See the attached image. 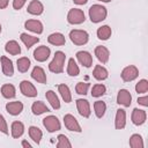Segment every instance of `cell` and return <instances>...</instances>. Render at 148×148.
Segmentation results:
<instances>
[{"instance_id":"74e56055","label":"cell","mask_w":148,"mask_h":148,"mask_svg":"<svg viewBox=\"0 0 148 148\" xmlns=\"http://www.w3.org/2000/svg\"><path fill=\"white\" fill-rule=\"evenodd\" d=\"M88 88H89V83H87V82H79L76 84V87H75V90L80 95H86L88 92Z\"/></svg>"},{"instance_id":"cb8c5ba5","label":"cell","mask_w":148,"mask_h":148,"mask_svg":"<svg viewBox=\"0 0 148 148\" xmlns=\"http://www.w3.org/2000/svg\"><path fill=\"white\" fill-rule=\"evenodd\" d=\"M21 40L24 43V45L27 46V49H29V47H31L35 43H38L39 42V38L38 37H34V36H30V35H28V34H21Z\"/></svg>"},{"instance_id":"4fadbf2b","label":"cell","mask_w":148,"mask_h":148,"mask_svg":"<svg viewBox=\"0 0 148 148\" xmlns=\"http://www.w3.org/2000/svg\"><path fill=\"white\" fill-rule=\"evenodd\" d=\"M6 110L8 113H10L12 116H17L22 112L23 110V104L21 102H10L6 104Z\"/></svg>"},{"instance_id":"7a4b0ae2","label":"cell","mask_w":148,"mask_h":148,"mask_svg":"<svg viewBox=\"0 0 148 148\" xmlns=\"http://www.w3.org/2000/svg\"><path fill=\"white\" fill-rule=\"evenodd\" d=\"M65 59H66V56H65L64 52H61V51L56 52L53 60L49 65V69L51 72H53V73H62Z\"/></svg>"},{"instance_id":"bcb514c9","label":"cell","mask_w":148,"mask_h":148,"mask_svg":"<svg viewBox=\"0 0 148 148\" xmlns=\"http://www.w3.org/2000/svg\"><path fill=\"white\" fill-rule=\"evenodd\" d=\"M98 1H103V2H109V1H111V0H98Z\"/></svg>"},{"instance_id":"e0dca14e","label":"cell","mask_w":148,"mask_h":148,"mask_svg":"<svg viewBox=\"0 0 148 148\" xmlns=\"http://www.w3.org/2000/svg\"><path fill=\"white\" fill-rule=\"evenodd\" d=\"M25 28L32 32H36V34H42L43 32V24L37 21V20H28L25 23H24Z\"/></svg>"},{"instance_id":"2e32d148","label":"cell","mask_w":148,"mask_h":148,"mask_svg":"<svg viewBox=\"0 0 148 148\" xmlns=\"http://www.w3.org/2000/svg\"><path fill=\"white\" fill-rule=\"evenodd\" d=\"M27 10H28V13H30V14H32V15H40V14L43 13V10H44V7H43V5H42L40 1H38V0H32V1L29 3Z\"/></svg>"},{"instance_id":"ee69618b","label":"cell","mask_w":148,"mask_h":148,"mask_svg":"<svg viewBox=\"0 0 148 148\" xmlns=\"http://www.w3.org/2000/svg\"><path fill=\"white\" fill-rule=\"evenodd\" d=\"M73 1H74V3H76V5H84V3H87L88 0H73Z\"/></svg>"},{"instance_id":"5b68a950","label":"cell","mask_w":148,"mask_h":148,"mask_svg":"<svg viewBox=\"0 0 148 148\" xmlns=\"http://www.w3.org/2000/svg\"><path fill=\"white\" fill-rule=\"evenodd\" d=\"M139 75V71L135 66L131 65V66H127L123 69L121 72V79L125 81V82H130V81H133L134 79H136Z\"/></svg>"},{"instance_id":"f546056e","label":"cell","mask_w":148,"mask_h":148,"mask_svg":"<svg viewBox=\"0 0 148 148\" xmlns=\"http://www.w3.org/2000/svg\"><path fill=\"white\" fill-rule=\"evenodd\" d=\"M1 94L5 98L15 97V87L13 84H3L1 87Z\"/></svg>"},{"instance_id":"277c9868","label":"cell","mask_w":148,"mask_h":148,"mask_svg":"<svg viewBox=\"0 0 148 148\" xmlns=\"http://www.w3.org/2000/svg\"><path fill=\"white\" fill-rule=\"evenodd\" d=\"M84 13L81 10V9H77V8H73L68 12V15H67V21L71 23V24H80L82 22H84Z\"/></svg>"},{"instance_id":"1f68e13d","label":"cell","mask_w":148,"mask_h":148,"mask_svg":"<svg viewBox=\"0 0 148 148\" xmlns=\"http://www.w3.org/2000/svg\"><path fill=\"white\" fill-rule=\"evenodd\" d=\"M30 67V60L27 57H22L17 59V69L21 73H25Z\"/></svg>"},{"instance_id":"8fae6325","label":"cell","mask_w":148,"mask_h":148,"mask_svg":"<svg viewBox=\"0 0 148 148\" xmlns=\"http://www.w3.org/2000/svg\"><path fill=\"white\" fill-rule=\"evenodd\" d=\"M76 106H77V111L82 117L88 118L90 116V106H89V102L87 99H77L76 101Z\"/></svg>"},{"instance_id":"ffe728a7","label":"cell","mask_w":148,"mask_h":148,"mask_svg":"<svg viewBox=\"0 0 148 148\" xmlns=\"http://www.w3.org/2000/svg\"><path fill=\"white\" fill-rule=\"evenodd\" d=\"M31 77L34 80H36L37 82L39 83H46V75H45V72L42 67L39 66H36L34 69H32V73H31Z\"/></svg>"},{"instance_id":"d590c367","label":"cell","mask_w":148,"mask_h":148,"mask_svg":"<svg viewBox=\"0 0 148 148\" xmlns=\"http://www.w3.org/2000/svg\"><path fill=\"white\" fill-rule=\"evenodd\" d=\"M105 90H106L105 86H103V84H95V86L92 87L91 95H92L94 97H99V96H102V95L105 94Z\"/></svg>"},{"instance_id":"7dc6e473","label":"cell","mask_w":148,"mask_h":148,"mask_svg":"<svg viewBox=\"0 0 148 148\" xmlns=\"http://www.w3.org/2000/svg\"><path fill=\"white\" fill-rule=\"evenodd\" d=\"M0 32H1V24H0Z\"/></svg>"},{"instance_id":"4dcf8cb0","label":"cell","mask_w":148,"mask_h":148,"mask_svg":"<svg viewBox=\"0 0 148 148\" xmlns=\"http://www.w3.org/2000/svg\"><path fill=\"white\" fill-rule=\"evenodd\" d=\"M58 89H59V92H60L62 99L66 103H69L72 101V95H71V91H69L68 86H66V84H59L58 86Z\"/></svg>"},{"instance_id":"7402d4cb","label":"cell","mask_w":148,"mask_h":148,"mask_svg":"<svg viewBox=\"0 0 148 148\" xmlns=\"http://www.w3.org/2000/svg\"><path fill=\"white\" fill-rule=\"evenodd\" d=\"M47 40H49V43L50 44H52V45H64L65 44V37H64V35L62 34H60V32H56V34H52V35H50L49 37H47Z\"/></svg>"},{"instance_id":"4316f807","label":"cell","mask_w":148,"mask_h":148,"mask_svg":"<svg viewBox=\"0 0 148 148\" xmlns=\"http://www.w3.org/2000/svg\"><path fill=\"white\" fill-rule=\"evenodd\" d=\"M31 110H32L34 114H42L44 112H49V108L43 102H40V101L35 102L32 104V106H31Z\"/></svg>"},{"instance_id":"d6986e66","label":"cell","mask_w":148,"mask_h":148,"mask_svg":"<svg viewBox=\"0 0 148 148\" xmlns=\"http://www.w3.org/2000/svg\"><path fill=\"white\" fill-rule=\"evenodd\" d=\"M95 56L97 57V59H98L101 62L105 64V62H108V60H109L110 53H109V50H108L105 46H97V47L95 49Z\"/></svg>"},{"instance_id":"52a82bcc","label":"cell","mask_w":148,"mask_h":148,"mask_svg":"<svg viewBox=\"0 0 148 148\" xmlns=\"http://www.w3.org/2000/svg\"><path fill=\"white\" fill-rule=\"evenodd\" d=\"M20 89H21V92L27 96V97H35L37 95V90L36 88L34 87V84L27 80L22 81L21 84H20Z\"/></svg>"},{"instance_id":"44dd1931","label":"cell","mask_w":148,"mask_h":148,"mask_svg":"<svg viewBox=\"0 0 148 148\" xmlns=\"http://www.w3.org/2000/svg\"><path fill=\"white\" fill-rule=\"evenodd\" d=\"M5 50H6V52H8L9 54H13V56H16V54L21 53V47L17 44V42H15V40L7 42L6 46H5Z\"/></svg>"},{"instance_id":"83f0119b","label":"cell","mask_w":148,"mask_h":148,"mask_svg":"<svg viewBox=\"0 0 148 148\" xmlns=\"http://www.w3.org/2000/svg\"><path fill=\"white\" fill-rule=\"evenodd\" d=\"M29 135H30V138L38 145V143L40 142V139H42V136H43V133H42V131H40L38 127H36V126H30V127H29Z\"/></svg>"},{"instance_id":"ac0fdd59","label":"cell","mask_w":148,"mask_h":148,"mask_svg":"<svg viewBox=\"0 0 148 148\" xmlns=\"http://www.w3.org/2000/svg\"><path fill=\"white\" fill-rule=\"evenodd\" d=\"M125 125H126V113H125V110L119 109V110H117L114 126H116L117 130H121V128L125 127Z\"/></svg>"},{"instance_id":"8992f818","label":"cell","mask_w":148,"mask_h":148,"mask_svg":"<svg viewBox=\"0 0 148 148\" xmlns=\"http://www.w3.org/2000/svg\"><path fill=\"white\" fill-rule=\"evenodd\" d=\"M43 125L49 132H54L60 130V121L56 116H49L43 119Z\"/></svg>"},{"instance_id":"603a6c76","label":"cell","mask_w":148,"mask_h":148,"mask_svg":"<svg viewBox=\"0 0 148 148\" xmlns=\"http://www.w3.org/2000/svg\"><path fill=\"white\" fill-rule=\"evenodd\" d=\"M92 75H94V77H95L96 80L102 81V80H105V79L108 77V71H106L104 67H102L101 65H96L95 68H94Z\"/></svg>"},{"instance_id":"7bdbcfd3","label":"cell","mask_w":148,"mask_h":148,"mask_svg":"<svg viewBox=\"0 0 148 148\" xmlns=\"http://www.w3.org/2000/svg\"><path fill=\"white\" fill-rule=\"evenodd\" d=\"M8 2H9V0H0V8L1 9L6 8L8 6Z\"/></svg>"},{"instance_id":"e575fe53","label":"cell","mask_w":148,"mask_h":148,"mask_svg":"<svg viewBox=\"0 0 148 148\" xmlns=\"http://www.w3.org/2000/svg\"><path fill=\"white\" fill-rule=\"evenodd\" d=\"M130 146L132 148H142L143 147L142 138L139 134H133L130 139Z\"/></svg>"},{"instance_id":"836d02e7","label":"cell","mask_w":148,"mask_h":148,"mask_svg":"<svg viewBox=\"0 0 148 148\" xmlns=\"http://www.w3.org/2000/svg\"><path fill=\"white\" fill-rule=\"evenodd\" d=\"M94 109H95V113L98 118H102L105 113V110H106V105L104 102L102 101H97L94 103Z\"/></svg>"},{"instance_id":"f6af8a7d","label":"cell","mask_w":148,"mask_h":148,"mask_svg":"<svg viewBox=\"0 0 148 148\" xmlns=\"http://www.w3.org/2000/svg\"><path fill=\"white\" fill-rule=\"evenodd\" d=\"M22 146H23V147H27V148H31V145H30L28 141H25V140L22 141Z\"/></svg>"},{"instance_id":"30bf717a","label":"cell","mask_w":148,"mask_h":148,"mask_svg":"<svg viewBox=\"0 0 148 148\" xmlns=\"http://www.w3.org/2000/svg\"><path fill=\"white\" fill-rule=\"evenodd\" d=\"M131 101H132V96H131L128 90L120 89L118 91V96H117V103L118 104H121L124 106H130L131 105Z\"/></svg>"},{"instance_id":"d4e9b609","label":"cell","mask_w":148,"mask_h":148,"mask_svg":"<svg viewBox=\"0 0 148 148\" xmlns=\"http://www.w3.org/2000/svg\"><path fill=\"white\" fill-rule=\"evenodd\" d=\"M45 96H46V99L50 102V104L52 105V108H53V109H59V108H60V102H59L58 96L56 95V92H54V91L49 90V91H46Z\"/></svg>"},{"instance_id":"60d3db41","label":"cell","mask_w":148,"mask_h":148,"mask_svg":"<svg viewBox=\"0 0 148 148\" xmlns=\"http://www.w3.org/2000/svg\"><path fill=\"white\" fill-rule=\"evenodd\" d=\"M27 0H13V7L15 9H21Z\"/></svg>"},{"instance_id":"6da1fadb","label":"cell","mask_w":148,"mask_h":148,"mask_svg":"<svg viewBox=\"0 0 148 148\" xmlns=\"http://www.w3.org/2000/svg\"><path fill=\"white\" fill-rule=\"evenodd\" d=\"M106 8L103 7L102 5H92L89 8V17L91 20V22L94 23H98L102 22L103 20H105L106 17Z\"/></svg>"},{"instance_id":"ba28073f","label":"cell","mask_w":148,"mask_h":148,"mask_svg":"<svg viewBox=\"0 0 148 148\" xmlns=\"http://www.w3.org/2000/svg\"><path fill=\"white\" fill-rule=\"evenodd\" d=\"M50 53H51V50H50L47 46L42 45V46H39V47H37V49L35 50L34 57H35V59H36L37 61H40V62H42V61H45V60L49 58Z\"/></svg>"},{"instance_id":"f35d334b","label":"cell","mask_w":148,"mask_h":148,"mask_svg":"<svg viewBox=\"0 0 148 148\" xmlns=\"http://www.w3.org/2000/svg\"><path fill=\"white\" fill-rule=\"evenodd\" d=\"M135 90H136V92H139V94H141V92H147V90H148V82H147V80H141V81H139V82L136 83V86H135Z\"/></svg>"},{"instance_id":"7c38bea8","label":"cell","mask_w":148,"mask_h":148,"mask_svg":"<svg viewBox=\"0 0 148 148\" xmlns=\"http://www.w3.org/2000/svg\"><path fill=\"white\" fill-rule=\"evenodd\" d=\"M76 58L80 61V64L83 65L84 67H90L92 65V58L90 53L87 51H79L76 53Z\"/></svg>"},{"instance_id":"ab89813d","label":"cell","mask_w":148,"mask_h":148,"mask_svg":"<svg viewBox=\"0 0 148 148\" xmlns=\"http://www.w3.org/2000/svg\"><path fill=\"white\" fill-rule=\"evenodd\" d=\"M0 131L5 134H8V128H7V124H6V120L3 118L2 114H0Z\"/></svg>"},{"instance_id":"5bb4252c","label":"cell","mask_w":148,"mask_h":148,"mask_svg":"<svg viewBox=\"0 0 148 148\" xmlns=\"http://www.w3.org/2000/svg\"><path fill=\"white\" fill-rule=\"evenodd\" d=\"M146 111L140 110V109H134L132 112V121L135 125H142L146 121Z\"/></svg>"},{"instance_id":"b9f144b4","label":"cell","mask_w":148,"mask_h":148,"mask_svg":"<svg viewBox=\"0 0 148 148\" xmlns=\"http://www.w3.org/2000/svg\"><path fill=\"white\" fill-rule=\"evenodd\" d=\"M138 103L143 105V106H148V97L145 96V97H139L138 98Z\"/></svg>"},{"instance_id":"8d00e7d4","label":"cell","mask_w":148,"mask_h":148,"mask_svg":"<svg viewBox=\"0 0 148 148\" xmlns=\"http://www.w3.org/2000/svg\"><path fill=\"white\" fill-rule=\"evenodd\" d=\"M71 146H72V145H71V142L68 141V139H67L66 135H64V134L58 135V143H57V147H58V148H65V147L69 148Z\"/></svg>"},{"instance_id":"d6a6232c","label":"cell","mask_w":148,"mask_h":148,"mask_svg":"<svg viewBox=\"0 0 148 148\" xmlns=\"http://www.w3.org/2000/svg\"><path fill=\"white\" fill-rule=\"evenodd\" d=\"M79 72H80V69H79L75 60L73 58H71L68 60V66H67V73H68V75L76 76V75H79Z\"/></svg>"},{"instance_id":"484cf974","label":"cell","mask_w":148,"mask_h":148,"mask_svg":"<svg viewBox=\"0 0 148 148\" xmlns=\"http://www.w3.org/2000/svg\"><path fill=\"white\" fill-rule=\"evenodd\" d=\"M24 132V126L21 121H14L12 124V135L13 138H20Z\"/></svg>"},{"instance_id":"9a60e30c","label":"cell","mask_w":148,"mask_h":148,"mask_svg":"<svg viewBox=\"0 0 148 148\" xmlns=\"http://www.w3.org/2000/svg\"><path fill=\"white\" fill-rule=\"evenodd\" d=\"M1 65H2V72L6 76H12L14 74V67H13V62L10 59H8L7 57H1Z\"/></svg>"},{"instance_id":"f1b7e54d","label":"cell","mask_w":148,"mask_h":148,"mask_svg":"<svg viewBox=\"0 0 148 148\" xmlns=\"http://www.w3.org/2000/svg\"><path fill=\"white\" fill-rule=\"evenodd\" d=\"M111 36V28L109 25H102L101 28H98L97 30V37L102 40H106L109 39Z\"/></svg>"},{"instance_id":"9c48e42d","label":"cell","mask_w":148,"mask_h":148,"mask_svg":"<svg viewBox=\"0 0 148 148\" xmlns=\"http://www.w3.org/2000/svg\"><path fill=\"white\" fill-rule=\"evenodd\" d=\"M64 123H65V126L69 131H74V132H81L82 131L80 125H79V123H77V120L72 114H66L64 117Z\"/></svg>"},{"instance_id":"3957f363","label":"cell","mask_w":148,"mask_h":148,"mask_svg":"<svg viewBox=\"0 0 148 148\" xmlns=\"http://www.w3.org/2000/svg\"><path fill=\"white\" fill-rule=\"evenodd\" d=\"M69 38L75 45H84L88 42V34L84 30H72L69 32Z\"/></svg>"}]
</instances>
